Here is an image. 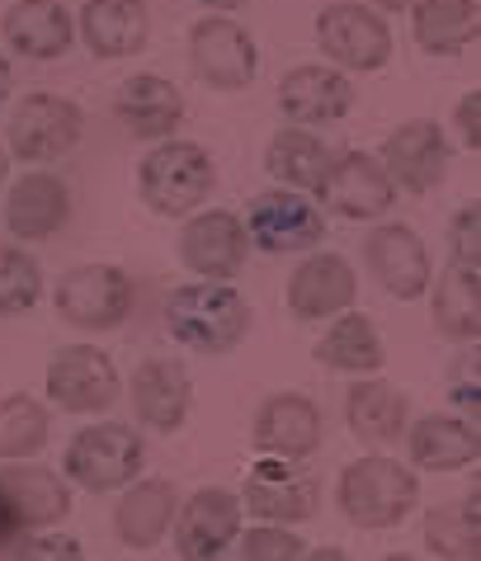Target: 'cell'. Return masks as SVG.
I'll list each match as a JSON object with an SVG mask.
<instances>
[{
  "label": "cell",
  "mask_w": 481,
  "mask_h": 561,
  "mask_svg": "<svg viewBox=\"0 0 481 561\" xmlns=\"http://www.w3.org/2000/svg\"><path fill=\"white\" fill-rule=\"evenodd\" d=\"M128 397H133V420L142 430L175 434L194 411V378L180 358H147V364L133 368Z\"/></svg>",
  "instance_id": "cell-21"
},
{
  "label": "cell",
  "mask_w": 481,
  "mask_h": 561,
  "mask_svg": "<svg viewBox=\"0 0 481 561\" xmlns=\"http://www.w3.org/2000/svg\"><path fill=\"white\" fill-rule=\"evenodd\" d=\"M175 510H180L175 481H165V477H137L128 491H118L114 534H118L123 548L151 552L157 542H165L170 524H175Z\"/></svg>",
  "instance_id": "cell-27"
},
{
  "label": "cell",
  "mask_w": 481,
  "mask_h": 561,
  "mask_svg": "<svg viewBox=\"0 0 481 561\" xmlns=\"http://www.w3.org/2000/svg\"><path fill=\"white\" fill-rule=\"evenodd\" d=\"M382 561H421V557H411V552H387Z\"/></svg>",
  "instance_id": "cell-46"
},
{
  "label": "cell",
  "mask_w": 481,
  "mask_h": 561,
  "mask_svg": "<svg viewBox=\"0 0 481 561\" xmlns=\"http://www.w3.org/2000/svg\"><path fill=\"white\" fill-rule=\"evenodd\" d=\"M43 392L67 415H104L123 397L114 358L95 345H61L43 368Z\"/></svg>",
  "instance_id": "cell-9"
},
{
  "label": "cell",
  "mask_w": 481,
  "mask_h": 561,
  "mask_svg": "<svg viewBox=\"0 0 481 561\" xmlns=\"http://www.w3.org/2000/svg\"><path fill=\"white\" fill-rule=\"evenodd\" d=\"M241 227L251 237V245H260L265 255H302L325 241V213L307 194H293V190L255 194Z\"/></svg>",
  "instance_id": "cell-12"
},
{
  "label": "cell",
  "mask_w": 481,
  "mask_h": 561,
  "mask_svg": "<svg viewBox=\"0 0 481 561\" xmlns=\"http://www.w3.org/2000/svg\"><path fill=\"white\" fill-rule=\"evenodd\" d=\"M76 510V491L67 477L38 462L0 467V557L14 552L28 534H53Z\"/></svg>",
  "instance_id": "cell-4"
},
{
  "label": "cell",
  "mask_w": 481,
  "mask_h": 561,
  "mask_svg": "<svg viewBox=\"0 0 481 561\" xmlns=\"http://www.w3.org/2000/svg\"><path fill=\"white\" fill-rule=\"evenodd\" d=\"M114 118L137 142H165L184 123V95L175 81L157 71H137L114 90Z\"/></svg>",
  "instance_id": "cell-23"
},
{
  "label": "cell",
  "mask_w": 481,
  "mask_h": 561,
  "mask_svg": "<svg viewBox=\"0 0 481 561\" xmlns=\"http://www.w3.org/2000/svg\"><path fill=\"white\" fill-rule=\"evenodd\" d=\"M454 133H458V142L462 151H481V90H468L458 104H454Z\"/></svg>",
  "instance_id": "cell-39"
},
{
  "label": "cell",
  "mask_w": 481,
  "mask_h": 561,
  "mask_svg": "<svg viewBox=\"0 0 481 561\" xmlns=\"http://www.w3.org/2000/svg\"><path fill=\"white\" fill-rule=\"evenodd\" d=\"M325 165H331V147L307 128H278L265 147V170H270L274 190L317 194Z\"/></svg>",
  "instance_id": "cell-31"
},
{
  "label": "cell",
  "mask_w": 481,
  "mask_h": 561,
  "mask_svg": "<svg viewBox=\"0 0 481 561\" xmlns=\"http://www.w3.org/2000/svg\"><path fill=\"white\" fill-rule=\"evenodd\" d=\"M5 180H10V151L0 142V190H5Z\"/></svg>",
  "instance_id": "cell-45"
},
{
  "label": "cell",
  "mask_w": 481,
  "mask_h": 561,
  "mask_svg": "<svg viewBox=\"0 0 481 561\" xmlns=\"http://www.w3.org/2000/svg\"><path fill=\"white\" fill-rule=\"evenodd\" d=\"M245 528V514L237 491L227 486H198L194 495H184L170 524V542H175L180 561H217L227 548H237Z\"/></svg>",
  "instance_id": "cell-14"
},
{
  "label": "cell",
  "mask_w": 481,
  "mask_h": 561,
  "mask_svg": "<svg viewBox=\"0 0 481 561\" xmlns=\"http://www.w3.org/2000/svg\"><path fill=\"white\" fill-rule=\"evenodd\" d=\"M454 401H458V420H468V425H477V407H481V397H477V378H472V382H458V387H454Z\"/></svg>",
  "instance_id": "cell-40"
},
{
  "label": "cell",
  "mask_w": 481,
  "mask_h": 561,
  "mask_svg": "<svg viewBox=\"0 0 481 561\" xmlns=\"http://www.w3.org/2000/svg\"><path fill=\"white\" fill-rule=\"evenodd\" d=\"M364 270L378 278V288L397 302H421L430 293L434 264L421 241V231L406 222H378L364 241Z\"/></svg>",
  "instance_id": "cell-17"
},
{
  "label": "cell",
  "mask_w": 481,
  "mask_h": 561,
  "mask_svg": "<svg viewBox=\"0 0 481 561\" xmlns=\"http://www.w3.org/2000/svg\"><path fill=\"white\" fill-rule=\"evenodd\" d=\"M425 552L439 561H481V524H477V486L468 501L434 505L425 514Z\"/></svg>",
  "instance_id": "cell-34"
},
{
  "label": "cell",
  "mask_w": 481,
  "mask_h": 561,
  "mask_svg": "<svg viewBox=\"0 0 481 561\" xmlns=\"http://www.w3.org/2000/svg\"><path fill=\"white\" fill-rule=\"evenodd\" d=\"M335 505L364 534H387V528L406 524L421 505V477L387 454H364L340 472Z\"/></svg>",
  "instance_id": "cell-1"
},
{
  "label": "cell",
  "mask_w": 481,
  "mask_h": 561,
  "mask_svg": "<svg viewBox=\"0 0 481 561\" xmlns=\"http://www.w3.org/2000/svg\"><path fill=\"white\" fill-rule=\"evenodd\" d=\"M76 34L100 61L137 57L151 38V5L147 0H85L76 10Z\"/></svg>",
  "instance_id": "cell-25"
},
{
  "label": "cell",
  "mask_w": 481,
  "mask_h": 561,
  "mask_svg": "<svg viewBox=\"0 0 481 561\" xmlns=\"http://www.w3.org/2000/svg\"><path fill=\"white\" fill-rule=\"evenodd\" d=\"M245 255H251V237H245L241 217L231 208H198L184 217L180 260H184V270L198 274L204 284H231V278L241 274Z\"/></svg>",
  "instance_id": "cell-16"
},
{
  "label": "cell",
  "mask_w": 481,
  "mask_h": 561,
  "mask_svg": "<svg viewBox=\"0 0 481 561\" xmlns=\"http://www.w3.org/2000/svg\"><path fill=\"white\" fill-rule=\"evenodd\" d=\"M71 222V184L53 170H24L5 190V231L14 241H48Z\"/></svg>",
  "instance_id": "cell-22"
},
{
  "label": "cell",
  "mask_w": 481,
  "mask_h": 561,
  "mask_svg": "<svg viewBox=\"0 0 481 561\" xmlns=\"http://www.w3.org/2000/svg\"><path fill=\"white\" fill-rule=\"evenodd\" d=\"M378 165L406 194H434L448 175V137L434 118H406L378 147Z\"/></svg>",
  "instance_id": "cell-19"
},
{
  "label": "cell",
  "mask_w": 481,
  "mask_h": 561,
  "mask_svg": "<svg viewBox=\"0 0 481 561\" xmlns=\"http://www.w3.org/2000/svg\"><path fill=\"white\" fill-rule=\"evenodd\" d=\"M237 548H241V561H302L307 542L293 534V528L255 524V528H241Z\"/></svg>",
  "instance_id": "cell-36"
},
{
  "label": "cell",
  "mask_w": 481,
  "mask_h": 561,
  "mask_svg": "<svg viewBox=\"0 0 481 561\" xmlns=\"http://www.w3.org/2000/svg\"><path fill=\"white\" fill-rule=\"evenodd\" d=\"M53 439V415L38 397H0V462H34Z\"/></svg>",
  "instance_id": "cell-33"
},
{
  "label": "cell",
  "mask_w": 481,
  "mask_h": 561,
  "mask_svg": "<svg viewBox=\"0 0 481 561\" xmlns=\"http://www.w3.org/2000/svg\"><path fill=\"white\" fill-rule=\"evenodd\" d=\"M317 48L325 53V67L335 71H382L392 61L397 43L392 28L374 5H359V0H335L317 14Z\"/></svg>",
  "instance_id": "cell-8"
},
{
  "label": "cell",
  "mask_w": 481,
  "mask_h": 561,
  "mask_svg": "<svg viewBox=\"0 0 481 561\" xmlns=\"http://www.w3.org/2000/svg\"><path fill=\"white\" fill-rule=\"evenodd\" d=\"M198 5H204L208 14H231V10H241L245 0H198Z\"/></svg>",
  "instance_id": "cell-43"
},
{
  "label": "cell",
  "mask_w": 481,
  "mask_h": 561,
  "mask_svg": "<svg viewBox=\"0 0 481 561\" xmlns=\"http://www.w3.org/2000/svg\"><path fill=\"white\" fill-rule=\"evenodd\" d=\"M133 302H137L133 278L118 264H76V270L57 278V293H53L57 317L71 331H85V335L118 331L133 317Z\"/></svg>",
  "instance_id": "cell-6"
},
{
  "label": "cell",
  "mask_w": 481,
  "mask_h": 561,
  "mask_svg": "<svg viewBox=\"0 0 481 561\" xmlns=\"http://www.w3.org/2000/svg\"><path fill=\"white\" fill-rule=\"evenodd\" d=\"M43 298V264L14 241H0V317H24Z\"/></svg>",
  "instance_id": "cell-35"
},
{
  "label": "cell",
  "mask_w": 481,
  "mask_h": 561,
  "mask_svg": "<svg viewBox=\"0 0 481 561\" xmlns=\"http://www.w3.org/2000/svg\"><path fill=\"white\" fill-rule=\"evenodd\" d=\"M213 184H217V170H213L208 147L184 142V137H165L137 165V194H142V204L157 217L198 213L208 204Z\"/></svg>",
  "instance_id": "cell-5"
},
{
  "label": "cell",
  "mask_w": 481,
  "mask_h": 561,
  "mask_svg": "<svg viewBox=\"0 0 481 561\" xmlns=\"http://www.w3.org/2000/svg\"><path fill=\"white\" fill-rule=\"evenodd\" d=\"M411 34L430 57H454L481 34V5L477 0H421L411 10Z\"/></svg>",
  "instance_id": "cell-32"
},
{
  "label": "cell",
  "mask_w": 481,
  "mask_h": 561,
  "mask_svg": "<svg viewBox=\"0 0 481 561\" xmlns=\"http://www.w3.org/2000/svg\"><path fill=\"white\" fill-rule=\"evenodd\" d=\"M81 137H85V108L67 95H53V90H34V95L14 104L5 151L20 156L24 165H48L71 156L81 147Z\"/></svg>",
  "instance_id": "cell-7"
},
{
  "label": "cell",
  "mask_w": 481,
  "mask_h": 561,
  "mask_svg": "<svg viewBox=\"0 0 481 561\" xmlns=\"http://www.w3.org/2000/svg\"><path fill=\"white\" fill-rule=\"evenodd\" d=\"M345 425L359 444L382 454V448H397L401 439H406L411 401L397 382H387V378H354L350 392H345Z\"/></svg>",
  "instance_id": "cell-24"
},
{
  "label": "cell",
  "mask_w": 481,
  "mask_h": 561,
  "mask_svg": "<svg viewBox=\"0 0 481 561\" xmlns=\"http://www.w3.org/2000/svg\"><path fill=\"white\" fill-rule=\"evenodd\" d=\"M284 302L293 311V321H335L340 311H354L359 302V274L354 264L335 251H307V260L288 274Z\"/></svg>",
  "instance_id": "cell-18"
},
{
  "label": "cell",
  "mask_w": 481,
  "mask_h": 561,
  "mask_svg": "<svg viewBox=\"0 0 481 561\" xmlns=\"http://www.w3.org/2000/svg\"><path fill=\"white\" fill-rule=\"evenodd\" d=\"M406 458L411 472H462V467H477L481 439L477 425L458 415H421L406 425Z\"/></svg>",
  "instance_id": "cell-29"
},
{
  "label": "cell",
  "mask_w": 481,
  "mask_h": 561,
  "mask_svg": "<svg viewBox=\"0 0 481 561\" xmlns=\"http://www.w3.org/2000/svg\"><path fill=\"white\" fill-rule=\"evenodd\" d=\"M241 514H251L255 524H307L321 510V481L307 472L302 462H278V458H255L241 486Z\"/></svg>",
  "instance_id": "cell-10"
},
{
  "label": "cell",
  "mask_w": 481,
  "mask_h": 561,
  "mask_svg": "<svg viewBox=\"0 0 481 561\" xmlns=\"http://www.w3.org/2000/svg\"><path fill=\"white\" fill-rule=\"evenodd\" d=\"M430 321L454 345H477L481 335V264L448 260L439 278H430Z\"/></svg>",
  "instance_id": "cell-28"
},
{
  "label": "cell",
  "mask_w": 481,
  "mask_h": 561,
  "mask_svg": "<svg viewBox=\"0 0 481 561\" xmlns=\"http://www.w3.org/2000/svg\"><path fill=\"white\" fill-rule=\"evenodd\" d=\"M251 444L260 458L307 462L325 444V415L302 392H270L251 415Z\"/></svg>",
  "instance_id": "cell-15"
},
{
  "label": "cell",
  "mask_w": 481,
  "mask_h": 561,
  "mask_svg": "<svg viewBox=\"0 0 481 561\" xmlns=\"http://www.w3.org/2000/svg\"><path fill=\"white\" fill-rule=\"evenodd\" d=\"M142 462H147L142 430H133L128 420H100V425L71 434L67 454H61V477H67L71 491L114 495L142 477Z\"/></svg>",
  "instance_id": "cell-3"
},
{
  "label": "cell",
  "mask_w": 481,
  "mask_h": 561,
  "mask_svg": "<svg viewBox=\"0 0 481 561\" xmlns=\"http://www.w3.org/2000/svg\"><path fill=\"white\" fill-rule=\"evenodd\" d=\"M448 260H462V264H481V204H462L448 222Z\"/></svg>",
  "instance_id": "cell-37"
},
{
  "label": "cell",
  "mask_w": 481,
  "mask_h": 561,
  "mask_svg": "<svg viewBox=\"0 0 481 561\" xmlns=\"http://www.w3.org/2000/svg\"><path fill=\"white\" fill-rule=\"evenodd\" d=\"M312 358L331 373H345V378H378L387 364V350H382L378 325L364 311H340L335 321H325Z\"/></svg>",
  "instance_id": "cell-30"
},
{
  "label": "cell",
  "mask_w": 481,
  "mask_h": 561,
  "mask_svg": "<svg viewBox=\"0 0 481 561\" xmlns=\"http://www.w3.org/2000/svg\"><path fill=\"white\" fill-rule=\"evenodd\" d=\"M312 204L321 213L345 217V222H378L397 204V184L387 180L374 151H340L325 165Z\"/></svg>",
  "instance_id": "cell-11"
},
{
  "label": "cell",
  "mask_w": 481,
  "mask_h": 561,
  "mask_svg": "<svg viewBox=\"0 0 481 561\" xmlns=\"http://www.w3.org/2000/svg\"><path fill=\"white\" fill-rule=\"evenodd\" d=\"M190 67L208 90H245L260 76L255 34L231 14H204L190 28Z\"/></svg>",
  "instance_id": "cell-13"
},
{
  "label": "cell",
  "mask_w": 481,
  "mask_h": 561,
  "mask_svg": "<svg viewBox=\"0 0 481 561\" xmlns=\"http://www.w3.org/2000/svg\"><path fill=\"white\" fill-rule=\"evenodd\" d=\"M354 100H359L354 81L345 71L325 67V61H302V67L284 71V81H278V108H284L293 128H307V133L350 118Z\"/></svg>",
  "instance_id": "cell-20"
},
{
  "label": "cell",
  "mask_w": 481,
  "mask_h": 561,
  "mask_svg": "<svg viewBox=\"0 0 481 561\" xmlns=\"http://www.w3.org/2000/svg\"><path fill=\"white\" fill-rule=\"evenodd\" d=\"M302 561H350V557L340 552V548H307Z\"/></svg>",
  "instance_id": "cell-42"
},
{
  "label": "cell",
  "mask_w": 481,
  "mask_h": 561,
  "mask_svg": "<svg viewBox=\"0 0 481 561\" xmlns=\"http://www.w3.org/2000/svg\"><path fill=\"white\" fill-rule=\"evenodd\" d=\"M0 34H5L10 53L28 61H57L76 43V14L61 0H14L0 14Z\"/></svg>",
  "instance_id": "cell-26"
},
{
  "label": "cell",
  "mask_w": 481,
  "mask_h": 561,
  "mask_svg": "<svg viewBox=\"0 0 481 561\" xmlns=\"http://www.w3.org/2000/svg\"><path fill=\"white\" fill-rule=\"evenodd\" d=\"M10 95H14V67H10V57L0 53V108L10 104Z\"/></svg>",
  "instance_id": "cell-41"
},
{
  "label": "cell",
  "mask_w": 481,
  "mask_h": 561,
  "mask_svg": "<svg viewBox=\"0 0 481 561\" xmlns=\"http://www.w3.org/2000/svg\"><path fill=\"white\" fill-rule=\"evenodd\" d=\"M10 561H85L81 542H76L71 534H28L20 548L10 552Z\"/></svg>",
  "instance_id": "cell-38"
},
{
  "label": "cell",
  "mask_w": 481,
  "mask_h": 561,
  "mask_svg": "<svg viewBox=\"0 0 481 561\" xmlns=\"http://www.w3.org/2000/svg\"><path fill=\"white\" fill-rule=\"evenodd\" d=\"M421 0H374V10H392V14H411Z\"/></svg>",
  "instance_id": "cell-44"
},
{
  "label": "cell",
  "mask_w": 481,
  "mask_h": 561,
  "mask_svg": "<svg viewBox=\"0 0 481 561\" xmlns=\"http://www.w3.org/2000/svg\"><path fill=\"white\" fill-rule=\"evenodd\" d=\"M251 302L231 284H180L165 298V331L175 345L194 354H231L251 335Z\"/></svg>",
  "instance_id": "cell-2"
}]
</instances>
